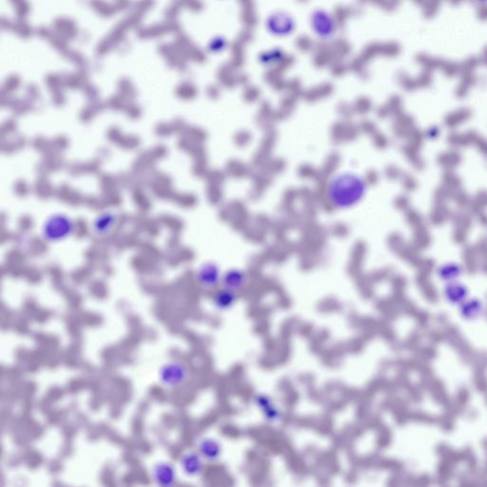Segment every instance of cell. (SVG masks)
Returning a JSON list of instances; mask_svg holds the SVG:
<instances>
[{
    "mask_svg": "<svg viewBox=\"0 0 487 487\" xmlns=\"http://www.w3.org/2000/svg\"><path fill=\"white\" fill-rule=\"evenodd\" d=\"M437 275L440 281L444 284L458 281L459 277L462 275V268L457 263H445L439 267L437 270Z\"/></svg>",
    "mask_w": 487,
    "mask_h": 487,
    "instance_id": "cell-11",
    "label": "cell"
},
{
    "mask_svg": "<svg viewBox=\"0 0 487 487\" xmlns=\"http://www.w3.org/2000/svg\"><path fill=\"white\" fill-rule=\"evenodd\" d=\"M204 460L205 459H203L198 451H191L187 452L182 456V458L180 459V465L185 475H187V477L194 478L203 473L205 468Z\"/></svg>",
    "mask_w": 487,
    "mask_h": 487,
    "instance_id": "cell-5",
    "label": "cell"
},
{
    "mask_svg": "<svg viewBox=\"0 0 487 487\" xmlns=\"http://www.w3.org/2000/svg\"><path fill=\"white\" fill-rule=\"evenodd\" d=\"M460 317L465 321H476L481 317L484 312V305L481 301L475 297H468L462 302L459 307Z\"/></svg>",
    "mask_w": 487,
    "mask_h": 487,
    "instance_id": "cell-7",
    "label": "cell"
},
{
    "mask_svg": "<svg viewBox=\"0 0 487 487\" xmlns=\"http://www.w3.org/2000/svg\"><path fill=\"white\" fill-rule=\"evenodd\" d=\"M258 405H260L261 409L265 412V415L269 421H277L279 419V411L272 405L270 400L266 397L260 396L258 401Z\"/></svg>",
    "mask_w": 487,
    "mask_h": 487,
    "instance_id": "cell-12",
    "label": "cell"
},
{
    "mask_svg": "<svg viewBox=\"0 0 487 487\" xmlns=\"http://www.w3.org/2000/svg\"><path fill=\"white\" fill-rule=\"evenodd\" d=\"M189 367L179 360H172L160 368L158 377L161 384L168 388H177L188 380Z\"/></svg>",
    "mask_w": 487,
    "mask_h": 487,
    "instance_id": "cell-2",
    "label": "cell"
},
{
    "mask_svg": "<svg viewBox=\"0 0 487 487\" xmlns=\"http://www.w3.org/2000/svg\"><path fill=\"white\" fill-rule=\"evenodd\" d=\"M151 478L158 486H172L177 482L176 469L169 461H158L152 467Z\"/></svg>",
    "mask_w": 487,
    "mask_h": 487,
    "instance_id": "cell-3",
    "label": "cell"
},
{
    "mask_svg": "<svg viewBox=\"0 0 487 487\" xmlns=\"http://www.w3.org/2000/svg\"><path fill=\"white\" fill-rule=\"evenodd\" d=\"M237 302V292L223 288L216 292L213 297V305L220 311H226L232 309Z\"/></svg>",
    "mask_w": 487,
    "mask_h": 487,
    "instance_id": "cell-9",
    "label": "cell"
},
{
    "mask_svg": "<svg viewBox=\"0 0 487 487\" xmlns=\"http://www.w3.org/2000/svg\"><path fill=\"white\" fill-rule=\"evenodd\" d=\"M478 1H480V2H483V3H485V4H486L487 3V0H478Z\"/></svg>",
    "mask_w": 487,
    "mask_h": 487,
    "instance_id": "cell-13",
    "label": "cell"
},
{
    "mask_svg": "<svg viewBox=\"0 0 487 487\" xmlns=\"http://www.w3.org/2000/svg\"><path fill=\"white\" fill-rule=\"evenodd\" d=\"M197 278L200 285L206 289H214L222 279L218 268L211 264L205 265L203 268H201L198 272Z\"/></svg>",
    "mask_w": 487,
    "mask_h": 487,
    "instance_id": "cell-8",
    "label": "cell"
},
{
    "mask_svg": "<svg viewBox=\"0 0 487 487\" xmlns=\"http://www.w3.org/2000/svg\"><path fill=\"white\" fill-rule=\"evenodd\" d=\"M364 179L352 173L338 174L330 180L328 187V201L339 208H347L356 205L365 195Z\"/></svg>",
    "mask_w": 487,
    "mask_h": 487,
    "instance_id": "cell-1",
    "label": "cell"
},
{
    "mask_svg": "<svg viewBox=\"0 0 487 487\" xmlns=\"http://www.w3.org/2000/svg\"><path fill=\"white\" fill-rule=\"evenodd\" d=\"M442 296L451 306L459 307V305L469 297L467 287L458 281L450 282L444 285L442 290Z\"/></svg>",
    "mask_w": 487,
    "mask_h": 487,
    "instance_id": "cell-4",
    "label": "cell"
},
{
    "mask_svg": "<svg viewBox=\"0 0 487 487\" xmlns=\"http://www.w3.org/2000/svg\"><path fill=\"white\" fill-rule=\"evenodd\" d=\"M197 451L203 457V459L209 461L215 462L222 456V445L219 440L213 438H204L199 440L197 445Z\"/></svg>",
    "mask_w": 487,
    "mask_h": 487,
    "instance_id": "cell-6",
    "label": "cell"
},
{
    "mask_svg": "<svg viewBox=\"0 0 487 487\" xmlns=\"http://www.w3.org/2000/svg\"><path fill=\"white\" fill-rule=\"evenodd\" d=\"M247 281L248 279L246 273L239 270H231L226 272L222 278L224 287L236 292L245 288Z\"/></svg>",
    "mask_w": 487,
    "mask_h": 487,
    "instance_id": "cell-10",
    "label": "cell"
}]
</instances>
